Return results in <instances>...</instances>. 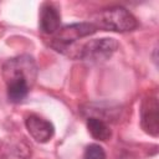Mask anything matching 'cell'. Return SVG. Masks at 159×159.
I'll return each instance as SVG.
<instances>
[{
    "label": "cell",
    "instance_id": "cell-1",
    "mask_svg": "<svg viewBox=\"0 0 159 159\" xmlns=\"http://www.w3.org/2000/svg\"><path fill=\"white\" fill-rule=\"evenodd\" d=\"M37 72V65L30 55H20L6 60L2 65L1 75L6 83L9 101L14 103L21 102L34 86Z\"/></svg>",
    "mask_w": 159,
    "mask_h": 159
},
{
    "label": "cell",
    "instance_id": "cell-2",
    "mask_svg": "<svg viewBox=\"0 0 159 159\" xmlns=\"http://www.w3.org/2000/svg\"><path fill=\"white\" fill-rule=\"evenodd\" d=\"M91 22L97 27V30L113 32H127L138 26L135 17L123 6L103 9L93 15V21Z\"/></svg>",
    "mask_w": 159,
    "mask_h": 159
},
{
    "label": "cell",
    "instance_id": "cell-3",
    "mask_svg": "<svg viewBox=\"0 0 159 159\" xmlns=\"http://www.w3.org/2000/svg\"><path fill=\"white\" fill-rule=\"evenodd\" d=\"M118 46L119 43L117 42V40L112 37L91 40L80 48L77 57L83 61H88V62L106 61L112 57V55L117 51Z\"/></svg>",
    "mask_w": 159,
    "mask_h": 159
},
{
    "label": "cell",
    "instance_id": "cell-4",
    "mask_svg": "<svg viewBox=\"0 0 159 159\" xmlns=\"http://www.w3.org/2000/svg\"><path fill=\"white\" fill-rule=\"evenodd\" d=\"M97 27L92 22H78V24H71L66 25L63 27H60L56 34H53V46L55 48L63 50L70 43H73L75 41L89 36L94 34Z\"/></svg>",
    "mask_w": 159,
    "mask_h": 159
},
{
    "label": "cell",
    "instance_id": "cell-5",
    "mask_svg": "<svg viewBox=\"0 0 159 159\" xmlns=\"http://www.w3.org/2000/svg\"><path fill=\"white\" fill-rule=\"evenodd\" d=\"M140 124L145 133L157 137L159 134V104L157 96L143 99L140 106Z\"/></svg>",
    "mask_w": 159,
    "mask_h": 159
},
{
    "label": "cell",
    "instance_id": "cell-6",
    "mask_svg": "<svg viewBox=\"0 0 159 159\" xmlns=\"http://www.w3.org/2000/svg\"><path fill=\"white\" fill-rule=\"evenodd\" d=\"M31 145L24 138H6L0 143V159H31Z\"/></svg>",
    "mask_w": 159,
    "mask_h": 159
},
{
    "label": "cell",
    "instance_id": "cell-7",
    "mask_svg": "<svg viewBox=\"0 0 159 159\" xmlns=\"http://www.w3.org/2000/svg\"><path fill=\"white\" fill-rule=\"evenodd\" d=\"M25 125L30 135L39 143L48 142L55 133V128L52 123L36 114H30L25 119Z\"/></svg>",
    "mask_w": 159,
    "mask_h": 159
},
{
    "label": "cell",
    "instance_id": "cell-8",
    "mask_svg": "<svg viewBox=\"0 0 159 159\" xmlns=\"http://www.w3.org/2000/svg\"><path fill=\"white\" fill-rule=\"evenodd\" d=\"M40 30L43 34L53 35L61 26V14L52 2H45L40 10Z\"/></svg>",
    "mask_w": 159,
    "mask_h": 159
},
{
    "label": "cell",
    "instance_id": "cell-9",
    "mask_svg": "<svg viewBox=\"0 0 159 159\" xmlns=\"http://www.w3.org/2000/svg\"><path fill=\"white\" fill-rule=\"evenodd\" d=\"M87 113H91V117L98 118L103 122H109V120H116L118 118V114L120 112L119 107H112V106H106L104 103H92L88 104L87 109H83Z\"/></svg>",
    "mask_w": 159,
    "mask_h": 159
},
{
    "label": "cell",
    "instance_id": "cell-10",
    "mask_svg": "<svg viewBox=\"0 0 159 159\" xmlns=\"http://www.w3.org/2000/svg\"><path fill=\"white\" fill-rule=\"evenodd\" d=\"M87 129L89 132V134L101 142H106L112 137V130L109 128V125L94 117H88L87 118Z\"/></svg>",
    "mask_w": 159,
    "mask_h": 159
},
{
    "label": "cell",
    "instance_id": "cell-11",
    "mask_svg": "<svg viewBox=\"0 0 159 159\" xmlns=\"http://www.w3.org/2000/svg\"><path fill=\"white\" fill-rule=\"evenodd\" d=\"M83 159H106V152L99 144H89L84 149Z\"/></svg>",
    "mask_w": 159,
    "mask_h": 159
}]
</instances>
